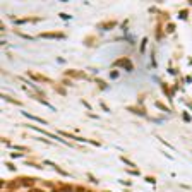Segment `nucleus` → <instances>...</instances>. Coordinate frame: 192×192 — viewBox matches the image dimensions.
I'll use <instances>...</instances> for the list:
<instances>
[{
	"mask_svg": "<svg viewBox=\"0 0 192 192\" xmlns=\"http://www.w3.org/2000/svg\"><path fill=\"white\" fill-rule=\"evenodd\" d=\"M115 65H122V67H127L129 70H132V64H130L127 58H122V60H117L115 62Z\"/></svg>",
	"mask_w": 192,
	"mask_h": 192,
	"instance_id": "nucleus-1",
	"label": "nucleus"
},
{
	"mask_svg": "<svg viewBox=\"0 0 192 192\" xmlns=\"http://www.w3.org/2000/svg\"><path fill=\"white\" fill-rule=\"evenodd\" d=\"M43 38H62V34H55V33H45L41 34Z\"/></svg>",
	"mask_w": 192,
	"mask_h": 192,
	"instance_id": "nucleus-2",
	"label": "nucleus"
},
{
	"mask_svg": "<svg viewBox=\"0 0 192 192\" xmlns=\"http://www.w3.org/2000/svg\"><path fill=\"white\" fill-rule=\"evenodd\" d=\"M55 192H72V187H62V189H55Z\"/></svg>",
	"mask_w": 192,
	"mask_h": 192,
	"instance_id": "nucleus-3",
	"label": "nucleus"
},
{
	"mask_svg": "<svg viewBox=\"0 0 192 192\" xmlns=\"http://www.w3.org/2000/svg\"><path fill=\"white\" fill-rule=\"evenodd\" d=\"M22 184H24V185H33V178H26Z\"/></svg>",
	"mask_w": 192,
	"mask_h": 192,
	"instance_id": "nucleus-4",
	"label": "nucleus"
},
{
	"mask_svg": "<svg viewBox=\"0 0 192 192\" xmlns=\"http://www.w3.org/2000/svg\"><path fill=\"white\" fill-rule=\"evenodd\" d=\"M77 192H84V191H82V189H77Z\"/></svg>",
	"mask_w": 192,
	"mask_h": 192,
	"instance_id": "nucleus-5",
	"label": "nucleus"
},
{
	"mask_svg": "<svg viewBox=\"0 0 192 192\" xmlns=\"http://www.w3.org/2000/svg\"><path fill=\"white\" fill-rule=\"evenodd\" d=\"M33 192H43V191H33Z\"/></svg>",
	"mask_w": 192,
	"mask_h": 192,
	"instance_id": "nucleus-6",
	"label": "nucleus"
}]
</instances>
